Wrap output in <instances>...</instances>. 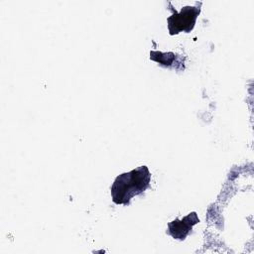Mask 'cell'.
Masks as SVG:
<instances>
[{
	"instance_id": "3",
	"label": "cell",
	"mask_w": 254,
	"mask_h": 254,
	"mask_svg": "<svg viewBox=\"0 0 254 254\" xmlns=\"http://www.w3.org/2000/svg\"><path fill=\"white\" fill-rule=\"evenodd\" d=\"M199 222L196 212H190L183 219L176 218L168 224L167 234L171 235L177 240H185L188 234L191 231L192 226Z\"/></svg>"
},
{
	"instance_id": "4",
	"label": "cell",
	"mask_w": 254,
	"mask_h": 254,
	"mask_svg": "<svg viewBox=\"0 0 254 254\" xmlns=\"http://www.w3.org/2000/svg\"><path fill=\"white\" fill-rule=\"evenodd\" d=\"M153 53L155 55L150 53L151 55L150 59L158 62L161 65H164V66H170L176 58V55L174 53H167V54H163L161 52H153Z\"/></svg>"
},
{
	"instance_id": "1",
	"label": "cell",
	"mask_w": 254,
	"mask_h": 254,
	"mask_svg": "<svg viewBox=\"0 0 254 254\" xmlns=\"http://www.w3.org/2000/svg\"><path fill=\"white\" fill-rule=\"evenodd\" d=\"M151 173L147 166L138 167L130 172L119 175L112 187L111 196L116 204H129L130 200L150 187Z\"/></svg>"
},
{
	"instance_id": "2",
	"label": "cell",
	"mask_w": 254,
	"mask_h": 254,
	"mask_svg": "<svg viewBox=\"0 0 254 254\" xmlns=\"http://www.w3.org/2000/svg\"><path fill=\"white\" fill-rule=\"evenodd\" d=\"M200 6L201 2H196L195 6L183 7L179 13L175 9L170 8L173 11V15L167 19L169 34L173 36L181 32L190 33L193 29L200 13Z\"/></svg>"
}]
</instances>
